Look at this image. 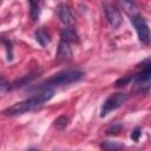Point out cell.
Returning <instances> with one entry per match:
<instances>
[{"mask_svg":"<svg viewBox=\"0 0 151 151\" xmlns=\"http://www.w3.org/2000/svg\"><path fill=\"white\" fill-rule=\"evenodd\" d=\"M57 13H58V17L60 19V21L66 25V26H72L74 24V15H73V12L71 9V7L66 4H61L58 6V9H57Z\"/></svg>","mask_w":151,"mask_h":151,"instance_id":"cell-8","label":"cell"},{"mask_svg":"<svg viewBox=\"0 0 151 151\" xmlns=\"http://www.w3.org/2000/svg\"><path fill=\"white\" fill-rule=\"evenodd\" d=\"M144 67H142V71L138 72L137 74H133L131 78V83L134 85V88L138 92L149 93L150 90V77H151V65H150V59H146L145 61L142 63Z\"/></svg>","mask_w":151,"mask_h":151,"instance_id":"cell-3","label":"cell"},{"mask_svg":"<svg viewBox=\"0 0 151 151\" xmlns=\"http://www.w3.org/2000/svg\"><path fill=\"white\" fill-rule=\"evenodd\" d=\"M131 22H132L133 27L136 28L139 41L145 44V45H149V42H150V31H149V26H147L146 21L144 20V18L138 15V14L132 15L131 17Z\"/></svg>","mask_w":151,"mask_h":151,"instance_id":"cell-5","label":"cell"},{"mask_svg":"<svg viewBox=\"0 0 151 151\" xmlns=\"http://www.w3.org/2000/svg\"><path fill=\"white\" fill-rule=\"evenodd\" d=\"M140 134H142V129H140V127H136V129L131 132V138H132L134 142H138L139 138H140Z\"/></svg>","mask_w":151,"mask_h":151,"instance_id":"cell-16","label":"cell"},{"mask_svg":"<svg viewBox=\"0 0 151 151\" xmlns=\"http://www.w3.org/2000/svg\"><path fill=\"white\" fill-rule=\"evenodd\" d=\"M38 90L39 91L34 96H32V97H29V98H27L22 101L15 103L14 105L6 109L2 113L6 114V116L15 117V116H21V114L27 113V112L35 111L39 107H41L45 103H47L54 96V87L41 86Z\"/></svg>","mask_w":151,"mask_h":151,"instance_id":"cell-1","label":"cell"},{"mask_svg":"<svg viewBox=\"0 0 151 151\" xmlns=\"http://www.w3.org/2000/svg\"><path fill=\"white\" fill-rule=\"evenodd\" d=\"M34 37H35V40L42 46V47H46L50 42H51V35L48 33V31L46 29V27H40L35 31L34 33Z\"/></svg>","mask_w":151,"mask_h":151,"instance_id":"cell-10","label":"cell"},{"mask_svg":"<svg viewBox=\"0 0 151 151\" xmlns=\"http://www.w3.org/2000/svg\"><path fill=\"white\" fill-rule=\"evenodd\" d=\"M104 12H105V17H106V20L110 24V26L112 28H118L122 24V14H120L119 9L113 4L105 1L104 2Z\"/></svg>","mask_w":151,"mask_h":151,"instance_id":"cell-6","label":"cell"},{"mask_svg":"<svg viewBox=\"0 0 151 151\" xmlns=\"http://www.w3.org/2000/svg\"><path fill=\"white\" fill-rule=\"evenodd\" d=\"M60 37H61V40H65L70 44H78L79 42V37H78L76 29L72 28L71 26H66L65 28H63L60 32Z\"/></svg>","mask_w":151,"mask_h":151,"instance_id":"cell-9","label":"cell"},{"mask_svg":"<svg viewBox=\"0 0 151 151\" xmlns=\"http://www.w3.org/2000/svg\"><path fill=\"white\" fill-rule=\"evenodd\" d=\"M120 4L129 15L132 17V15L138 14V6L136 5V2L133 0H120Z\"/></svg>","mask_w":151,"mask_h":151,"instance_id":"cell-12","label":"cell"},{"mask_svg":"<svg viewBox=\"0 0 151 151\" xmlns=\"http://www.w3.org/2000/svg\"><path fill=\"white\" fill-rule=\"evenodd\" d=\"M84 73L80 70H65L61 71L50 79H47L45 83H42L39 87L41 86H50V87H57V86H63V85H68L72 83H76L83 78Z\"/></svg>","mask_w":151,"mask_h":151,"instance_id":"cell-2","label":"cell"},{"mask_svg":"<svg viewBox=\"0 0 151 151\" xmlns=\"http://www.w3.org/2000/svg\"><path fill=\"white\" fill-rule=\"evenodd\" d=\"M100 147L104 149V150H118V149H123L124 145L119 144L117 142H109V140H106V142H103L100 144Z\"/></svg>","mask_w":151,"mask_h":151,"instance_id":"cell-13","label":"cell"},{"mask_svg":"<svg viewBox=\"0 0 151 151\" xmlns=\"http://www.w3.org/2000/svg\"><path fill=\"white\" fill-rule=\"evenodd\" d=\"M122 129H123V124H120V123L113 124L106 130V134H118L122 131Z\"/></svg>","mask_w":151,"mask_h":151,"instance_id":"cell-15","label":"cell"},{"mask_svg":"<svg viewBox=\"0 0 151 151\" xmlns=\"http://www.w3.org/2000/svg\"><path fill=\"white\" fill-rule=\"evenodd\" d=\"M7 90H9V83L2 76H0V91H7Z\"/></svg>","mask_w":151,"mask_h":151,"instance_id":"cell-17","label":"cell"},{"mask_svg":"<svg viewBox=\"0 0 151 151\" xmlns=\"http://www.w3.org/2000/svg\"><path fill=\"white\" fill-rule=\"evenodd\" d=\"M73 57V52L71 48V44L65 41V40H60L59 45H58V50H57V54H55V59L59 63H68L70 60H72Z\"/></svg>","mask_w":151,"mask_h":151,"instance_id":"cell-7","label":"cell"},{"mask_svg":"<svg viewBox=\"0 0 151 151\" xmlns=\"http://www.w3.org/2000/svg\"><path fill=\"white\" fill-rule=\"evenodd\" d=\"M67 124H68V118L66 117V116H59L55 120H54V126L57 127V129H59V130H63V129H65L66 126H67Z\"/></svg>","mask_w":151,"mask_h":151,"instance_id":"cell-14","label":"cell"},{"mask_svg":"<svg viewBox=\"0 0 151 151\" xmlns=\"http://www.w3.org/2000/svg\"><path fill=\"white\" fill-rule=\"evenodd\" d=\"M127 99H129V94L124 93V92H118V93L111 94L104 101V104L100 109V117H106L110 112L119 109Z\"/></svg>","mask_w":151,"mask_h":151,"instance_id":"cell-4","label":"cell"},{"mask_svg":"<svg viewBox=\"0 0 151 151\" xmlns=\"http://www.w3.org/2000/svg\"><path fill=\"white\" fill-rule=\"evenodd\" d=\"M41 1L42 0H28L29 4V17L32 21H37L40 15V8H41Z\"/></svg>","mask_w":151,"mask_h":151,"instance_id":"cell-11","label":"cell"}]
</instances>
